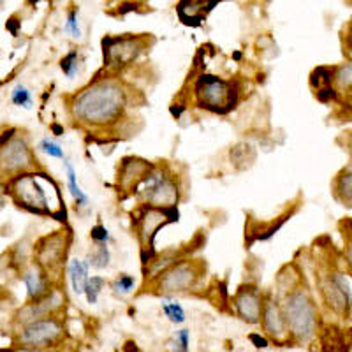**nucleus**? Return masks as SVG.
I'll return each mask as SVG.
<instances>
[{"mask_svg":"<svg viewBox=\"0 0 352 352\" xmlns=\"http://www.w3.org/2000/svg\"><path fill=\"white\" fill-rule=\"evenodd\" d=\"M90 236H92L94 241H109L111 240L108 229H106L102 224H97L96 228H92V231H90Z\"/></svg>","mask_w":352,"mask_h":352,"instance_id":"nucleus-32","label":"nucleus"},{"mask_svg":"<svg viewBox=\"0 0 352 352\" xmlns=\"http://www.w3.org/2000/svg\"><path fill=\"white\" fill-rule=\"evenodd\" d=\"M160 307H162V312L168 317L169 322H173V324L185 322V310L180 303H176V301H162Z\"/></svg>","mask_w":352,"mask_h":352,"instance_id":"nucleus-23","label":"nucleus"},{"mask_svg":"<svg viewBox=\"0 0 352 352\" xmlns=\"http://www.w3.org/2000/svg\"><path fill=\"white\" fill-rule=\"evenodd\" d=\"M127 106V88L113 78H99L72 97L69 109L81 127L99 131L118 124Z\"/></svg>","mask_w":352,"mask_h":352,"instance_id":"nucleus-1","label":"nucleus"},{"mask_svg":"<svg viewBox=\"0 0 352 352\" xmlns=\"http://www.w3.org/2000/svg\"><path fill=\"white\" fill-rule=\"evenodd\" d=\"M175 220H178L176 208H157V206H150V204H144L143 208L134 215L132 224L136 228V234L140 238L143 261L152 259L153 241H155L160 228L171 224Z\"/></svg>","mask_w":352,"mask_h":352,"instance_id":"nucleus-5","label":"nucleus"},{"mask_svg":"<svg viewBox=\"0 0 352 352\" xmlns=\"http://www.w3.org/2000/svg\"><path fill=\"white\" fill-rule=\"evenodd\" d=\"M14 129H11V131H8V132H4V134H2V136H0V148H2V146H4L6 143H8L9 140H11L12 136H14Z\"/></svg>","mask_w":352,"mask_h":352,"instance_id":"nucleus-33","label":"nucleus"},{"mask_svg":"<svg viewBox=\"0 0 352 352\" xmlns=\"http://www.w3.org/2000/svg\"><path fill=\"white\" fill-rule=\"evenodd\" d=\"M175 342L178 345V351H188V344H190V331L188 329H180V331L176 333Z\"/></svg>","mask_w":352,"mask_h":352,"instance_id":"nucleus-31","label":"nucleus"},{"mask_svg":"<svg viewBox=\"0 0 352 352\" xmlns=\"http://www.w3.org/2000/svg\"><path fill=\"white\" fill-rule=\"evenodd\" d=\"M27 171H36V159L32 150L28 148L27 141L12 136L0 148V176L21 175Z\"/></svg>","mask_w":352,"mask_h":352,"instance_id":"nucleus-8","label":"nucleus"},{"mask_svg":"<svg viewBox=\"0 0 352 352\" xmlns=\"http://www.w3.org/2000/svg\"><path fill=\"white\" fill-rule=\"evenodd\" d=\"M113 289H115L116 292L127 294V292H131L132 289H134V278H132L131 275H125L124 273V275H120L115 282H113Z\"/></svg>","mask_w":352,"mask_h":352,"instance_id":"nucleus-30","label":"nucleus"},{"mask_svg":"<svg viewBox=\"0 0 352 352\" xmlns=\"http://www.w3.org/2000/svg\"><path fill=\"white\" fill-rule=\"evenodd\" d=\"M6 190H8V187H2V185H0V208H2V199H4Z\"/></svg>","mask_w":352,"mask_h":352,"instance_id":"nucleus-35","label":"nucleus"},{"mask_svg":"<svg viewBox=\"0 0 352 352\" xmlns=\"http://www.w3.org/2000/svg\"><path fill=\"white\" fill-rule=\"evenodd\" d=\"M64 168H65V176H67L69 192H71V196L74 197V201H76L78 206L85 208V206L88 204V196L83 192V190H81L80 184H78L76 169H74V166H72L67 159H64Z\"/></svg>","mask_w":352,"mask_h":352,"instance_id":"nucleus-19","label":"nucleus"},{"mask_svg":"<svg viewBox=\"0 0 352 352\" xmlns=\"http://www.w3.org/2000/svg\"><path fill=\"white\" fill-rule=\"evenodd\" d=\"M219 2L220 0H180L176 12L184 25L199 27Z\"/></svg>","mask_w":352,"mask_h":352,"instance_id":"nucleus-15","label":"nucleus"},{"mask_svg":"<svg viewBox=\"0 0 352 352\" xmlns=\"http://www.w3.org/2000/svg\"><path fill=\"white\" fill-rule=\"evenodd\" d=\"M78 60H80V55L78 52H69L67 55L60 60V69L67 78H74L78 72Z\"/></svg>","mask_w":352,"mask_h":352,"instance_id":"nucleus-27","label":"nucleus"},{"mask_svg":"<svg viewBox=\"0 0 352 352\" xmlns=\"http://www.w3.org/2000/svg\"><path fill=\"white\" fill-rule=\"evenodd\" d=\"M347 263H349V268H351V272H352V241L349 243V247H347Z\"/></svg>","mask_w":352,"mask_h":352,"instance_id":"nucleus-34","label":"nucleus"},{"mask_svg":"<svg viewBox=\"0 0 352 352\" xmlns=\"http://www.w3.org/2000/svg\"><path fill=\"white\" fill-rule=\"evenodd\" d=\"M134 194L143 199L144 204L157 208H175L178 203V185L169 173L152 166L146 176L136 187Z\"/></svg>","mask_w":352,"mask_h":352,"instance_id":"nucleus-6","label":"nucleus"},{"mask_svg":"<svg viewBox=\"0 0 352 352\" xmlns=\"http://www.w3.org/2000/svg\"><path fill=\"white\" fill-rule=\"evenodd\" d=\"M64 328H62L60 320L55 317H39L21 328L20 331V344L28 349H43L56 344L60 340Z\"/></svg>","mask_w":352,"mask_h":352,"instance_id":"nucleus-9","label":"nucleus"},{"mask_svg":"<svg viewBox=\"0 0 352 352\" xmlns=\"http://www.w3.org/2000/svg\"><path fill=\"white\" fill-rule=\"evenodd\" d=\"M322 296L335 314L347 317L352 312V292L349 289L347 278H344L340 273L329 275L326 278L322 284Z\"/></svg>","mask_w":352,"mask_h":352,"instance_id":"nucleus-12","label":"nucleus"},{"mask_svg":"<svg viewBox=\"0 0 352 352\" xmlns=\"http://www.w3.org/2000/svg\"><path fill=\"white\" fill-rule=\"evenodd\" d=\"M289 335L298 342H308L316 335L317 310L312 298L305 291H294L285 298L282 305Z\"/></svg>","mask_w":352,"mask_h":352,"instance_id":"nucleus-4","label":"nucleus"},{"mask_svg":"<svg viewBox=\"0 0 352 352\" xmlns=\"http://www.w3.org/2000/svg\"><path fill=\"white\" fill-rule=\"evenodd\" d=\"M351 37H352V27H351Z\"/></svg>","mask_w":352,"mask_h":352,"instance_id":"nucleus-37","label":"nucleus"},{"mask_svg":"<svg viewBox=\"0 0 352 352\" xmlns=\"http://www.w3.org/2000/svg\"><path fill=\"white\" fill-rule=\"evenodd\" d=\"M152 166L153 164H150L146 160L125 159L120 175H118V187H122L124 190H136L146 173L152 169Z\"/></svg>","mask_w":352,"mask_h":352,"instance_id":"nucleus-16","label":"nucleus"},{"mask_svg":"<svg viewBox=\"0 0 352 352\" xmlns=\"http://www.w3.org/2000/svg\"><path fill=\"white\" fill-rule=\"evenodd\" d=\"M8 194L12 201L30 213L65 220V204L60 187L46 173L27 171L12 176L8 185Z\"/></svg>","mask_w":352,"mask_h":352,"instance_id":"nucleus-2","label":"nucleus"},{"mask_svg":"<svg viewBox=\"0 0 352 352\" xmlns=\"http://www.w3.org/2000/svg\"><path fill=\"white\" fill-rule=\"evenodd\" d=\"M312 85L320 90V88H326V87H331L333 83V71L328 67H319L312 72Z\"/></svg>","mask_w":352,"mask_h":352,"instance_id":"nucleus-26","label":"nucleus"},{"mask_svg":"<svg viewBox=\"0 0 352 352\" xmlns=\"http://www.w3.org/2000/svg\"><path fill=\"white\" fill-rule=\"evenodd\" d=\"M201 268L194 261H180V263L171 264L162 276H160L157 289L159 292L171 296V294H178V292H185L188 289H192L196 282L199 280Z\"/></svg>","mask_w":352,"mask_h":352,"instance_id":"nucleus-10","label":"nucleus"},{"mask_svg":"<svg viewBox=\"0 0 352 352\" xmlns=\"http://www.w3.org/2000/svg\"><path fill=\"white\" fill-rule=\"evenodd\" d=\"M349 108H351V111H352V92H351V96H349Z\"/></svg>","mask_w":352,"mask_h":352,"instance_id":"nucleus-36","label":"nucleus"},{"mask_svg":"<svg viewBox=\"0 0 352 352\" xmlns=\"http://www.w3.org/2000/svg\"><path fill=\"white\" fill-rule=\"evenodd\" d=\"M263 298L259 291L254 287H241L234 296V308L236 314L248 322V324H257L263 317Z\"/></svg>","mask_w":352,"mask_h":352,"instance_id":"nucleus-13","label":"nucleus"},{"mask_svg":"<svg viewBox=\"0 0 352 352\" xmlns=\"http://www.w3.org/2000/svg\"><path fill=\"white\" fill-rule=\"evenodd\" d=\"M333 83L338 90H351L352 88V62L342 64L333 71Z\"/></svg>","mask_w":352,"mask_h":352,"instance_id":"nucleus-21","label":"nucleus"},{"mask_svg":"<svg viewBox=\"0 0 352 352\" xmlns=\"http://www.w3.org/2000/svg\"><path fill=\"white\" fill-rule=\"evenodd\" d=\"M67 234L58 231L53 236H46L37 245V264L46 272V275H55L62 270L67 254Z\"/></svg>","mask_w":352,"mask_h":352,"instance_id":"nucleus-11","label":"nucleus"},{"mask_svg":"<svg viewBox=\"0 0 352 352\" xmlns=\"http://www.w3.org/2000/svg\"><path fill=\"white\" fill-rule=\"evenodd\" d=\"M11 102L14 106H20V108L32 109V94H30V90H28L27 87H23V85H16L11 92Z\"/></svg>","mask_w":352,"mask_h":352,"instance_id":"nucleus-24","label":"nucleus"},{"mask_svg":"<svg viewBox=\"0 0 352 352\" xmlns=\"http://www.w3.org/2000/svg\"><path fill=\"white\" fill-rule=\"evenodd\" d=\"M94 252L90 254V264L94 268L102 270L109 264V250L108 241H94Z\"/></svg>","mask_w":352,"mask_h":352,"instance_id":"nucleus-22","label":"nucleus"},{"mask_svg":"<svg viewBox=\"0 0 352 352\" xmlns=\"http://www.w3.org/2000/svg\"><path fill=\"white\" fill-rule=\"evenodd\" d=\"M335 188L336 196L340 197L345 204L352 206V166L340 173V176L336 178Z\"/></svg>","mask_w":352,"mask_h":352,"instance_id":"nucleus-20","label":"nucleus"},{"mask_svg":"<svg viewBox=\"0 0 352 352\" xmlns=\"http://www.w3.org/2000/svg\"><path fill=\"white\" fill-rule=\"evenodd\" d=\"M39 150H41V152L46 153V155L52 157V159H62V160L65 159L64 148H62V146L58 143H55V141L48 140V138L41 141V143H39Z\"/></svg>","mask_w":352,"mask_h":352,"instance_id":"nucleus-28","label":"nucleus"},{"mask_svg":"<svg viewBox=\"0 0 352 352\" xmlns=\"http://www.w3.org/2000/svg\"><path fill=\"white\" fill-rule=\"evenodd\" d=\"M104 278L102 276H92V278H88L87 289H85V296H87V301L90 305H96L97 300H99L100 289L104 287Z\"/></svg>","mask_w":352,"mask_h":352,"instance_id":"nucleus-25","label":"nucleus"},{"mask_svg":"<svg viewBox=\"0 0 352 352\" xmlns=\"http://www.w3.org/2000/svg\"><path fill=\"white\" fill-rule=\"evenodd\" d=\"M148 39L143 36H118L106 37L102 41L104 52V65L108 69H124L129 64L140 58L141 53L146 50Z\"/></svg>","mask_w":352,"mask_h":352,"instance_id":"nucleus-7","label":"nucleus"},{"mask_svg":"<svg viewBox=\"0 0 352 352\" xmlns=\"http://www.w3.org/2000/svg\"><path fill=\"white\" fill-rule=\"evenodd\" d=\"M238 87L215 74H201L194 83V104L215 115H226L238 104Z\"/></svg>","mask_w":352,"mask_h":352,"instance_id":"nucleus-3","label":"nucleus"},{"mask_svg":"<svg viewBox=\"0 0 352 352\" xmlns=\"http://www.w3.org/2000/svg\"><path fill=\"white\" fill-rule=\"evenodd\" d=\"M21 280H23L25 287H27L28 300L36 301L48 294L50 276L46 275V272L41 268L39 264H34V266H30V268L23 273Z\"/></svg>","mask_w":352,"mask_h":352,"instance_id":"nucleus-17","label":"nucleus"},{"mask_svg":"<svg viewBox=\"0 0 352 352\" xmlns=\"http://www.w3.org/2000/svg\"><path fill=\"white\" fill-rule=\"evenodd\" d=\"M64 30L67 34H71L74 39H80L81 37V28H80V21H78L76 9H72V11L67 14V21H65L64 25Z\"/></svg>","mask_w":352,"mask_h":352,"instance_id":"nucleus-29","label":"nucleus"},{"mask_svg":"<svg viewBox=\"0 0 352 352\" xmlns=\"http://www.w3.org/2000/svg\"><path fill=\"white\" fill-rule=\"evenodd\" d=\"M261 320H263L264 333H266L273 342L282 344V342L287 340L289 329H287V324H285L284 312H282V307H278L275 301L268 300L266 303H264L263 317H261Z\"/></svg>","mask_w":352,"mask_h":352,"instance_id":"nucleus-14","label":"nucleus"},{"mask_svg":"<svg viewBox=\"0 0 352 352\" xmlns=\"http://www.w3.org/2000/svg\"><path fill=\"white\" fill-rule=\"evenodd\" d=\"M88 278H90L88 276V264L83 263V261L72 259L71 264H69V280H71L72 291L76 292L78 296L85 294Z\"/></svg>","mask_w":352,"mask_h":352,"instance_id":"nucleus-18","label":"nucleus"}]
</instances>
